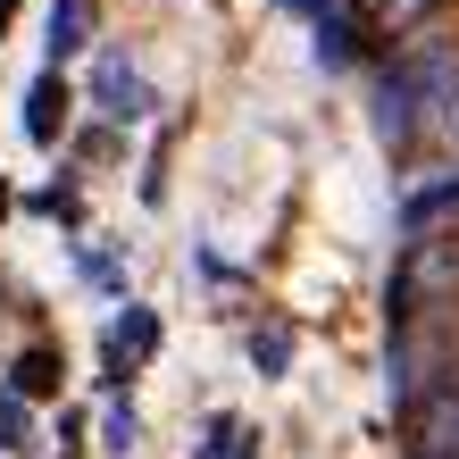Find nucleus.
I'll return each instance as SVG.
<instances>
[{
	"label": "nucleus",
	"mask_w": 459,
	"mask_h": 459,
	"mask_svg": "<svg viewBox=\"0 0 459 459\" xmlns=\"http://www.w3.org/2000/svg\"><path fill=\"white\" fill-rule=\"evenodd\" d=\"M451 92H459V42H443V34L401 42L385 59V75H376V134H385L393 151H418L426 117H435Z\"/></svg>",
	"instance_id": "f257e3e1"
},
{
	"label": "nucleus",
	"mask_w": 459,
	"mask_h": 459,
	"mask_svg": "<svg viewBox=\"0 0 459 459\" xmlns=\"http://www.w3.org/2000/svg\"><path fill=\"white\" fill-rule=\"evenodd\" d=\"M92 100H100L117 126L151 117V84H143V67H134L126 50H100V59H92Z\"/></svg>",
	"instance_id": "f03ea898"
},
{
	"label": "nucleus",
	"mask_w": 459,
	"mask_h": 459,
	"mask_svg": "<svg viewBox=\"0 0 459 459\" xmlns=\"http://www.w3.org/2000/svg\"><path fill=\"white\" fill-rule=\"evenodd\" d=\"M151 351H159V309H134V301H126V317L109 326V342H100V376H109V385H126Z\"/></svg>",
	"instance_id": "7ed1b4c3"
},
{
	"label": "nucleus",
	"mask_w": 459,
	"mask_h": 459,
	"mask_svg": "<svg viewBox=\"0 0 459 459\" xmlns=\"http://www.w3.org/2000/svg\"><path fill=\"white\" fill-rule=\"evenodd\" d=\"M17 117H25V143H42V151H50V143L67 134V75H59V67H42L34 84H25V109H17Z\"/></svg>",
	"instance_id": "20e7f679"
},
{
	"label": "nucleus",
	"mask_w": 459,
	"mask_h": 459,
	"mask_svg": "<svg viewBox=\"0 0 459 459\" xmlns=\"http://www.w3.org/2000/svg\"><path fill=\"white\" fill-rule=\"evenodd\" d=\"M443 218H459V168L443 184H418V193L401 201V226H410V234H435Z\"/></svg>",
	"instance_id": "39448f33"
},
{
	"label": "nucleus",
	"mask_w": 459,
	"mask_h": 459,
	"mask_svg": "<svg viewBox=\"0 0 459 459\" xmlns=\"http://www.w3.org/2000/svg\"><path fill=\"white\" fill-rule=\"evenodd\" d=\"M92 42V0H50V59H75Z\"/></svg>",
	"instance_id": "423d86ee"
},
{
	"label": "nucleus",
	"mask_w": 459,
	"mask_h": 459,
	"mask_svg": "<svg viewBox=\"0 0 459 459\" xmlns=\"http://www.w3.org/2000/svg\"><path fill=\"white\" fill-rule=\"evenodd\" d=\"M17 393H25V401H50V393H59V351H50V342H34V351L17 359Z\"/></svg>",
	"instance_id": "0eeeda50"
},
{
	"label": "nucleus",
	"mask_w": 459,
	"mask_h": 459,
	"mask_svg": "<svg viewBox=\"0 0 459 459\" xmlns=\"http://www.w3.org/2000/svg\"><path fill=\"white\" fill-rule=\"evenodd\" d=\"M418 151H435V159H451V168H459V92L443 100L435 117H426V134H418Z\"/></svg>",
	"instance_id": "6e6552de"
},
{
	"label": "nucleus",
	"mask_w": 459,
	"mask_h": 459,
	"mask_svg": "<svg viewBox=\"0 0 459 459\" xmlns=\"http://www.w3.org/2000/svg\"><path fill=\"white\" fill-rule=\"evenodd\" d=\"M426 9H443V0H368V25L376 34H410Z\"/></svg>",
	"instance_id": "1a4fd4ad"
},
{
	"label": "nucleus",
	"mask_w": 459,
	"mask_h": 459,
	"mask_svg": "<svg viewBox=\"0 0 459 459\" xmlns=\"http://www.w3.org/2000/svg\"><path fill=\"white\" fill-rule=\"evenodd\" d=\"M25 443H34V410H25V393L9 385L0 393V451H25Z\"/></svg>",
	"instance_id": "9d476101"
},
{
	"label": "nucleus",
	"mask_w": 459,
	"mask_h": 459,
	"mask_svg": "<svg viewBox=\"0 0 459 459\" xmlns=\"http://www.w3.org/2000/svg\"><path fill=\"white\" fill-rule=\"evenodd\" d=\"M251 359H259V376H284V368H292V334H284V326H259V334H251Z\"/></svg>",
	"instance_id": "9b49d317"
},
{
	"label": "nucleus",
	"mask_w": 459,
	"mask_h": 459,
	"mask_svg": "<svg viewBox=\"0 0 459 459\" xmlns=\"http://www.w3.org/2000/svg\"><path fill=\"white\" fill-rule=\"evenodd\" d=\"M100 435H109V451H134V410H126V401L109 410V426H100Z\"/></svg>",
	"instance_id": "f8f14e48"
},
{
	"label": "nucleus",
	"mask_w": 459,
	"mask_h": 459,
	"mask_svg": "<svg viewBox=\"0 0 459 459\" xmlns=\"http://www.w3.org/2000/svg\"><path fill=\"white\" fill-rule=\"evenodd\" d=\"M9 25H17V0H0V42H9Z\"/></svg>",
	"instance_id": "ddd939ff"
},
{
	"label": "nucleus",
	"mask_w": 459,
	"mask_h": 459,
	"mask_svg": "<svg viewBox=\"0 0 459 459\" xmlns=\"http://www.w3.org/2000/svg\"><path fill=\"white\" fill-rule=\"evenodd\" d=\"M0 209H9V193H0Z\"/></svg>",
	"instance_id": "4468645a"
}]
</instances>
